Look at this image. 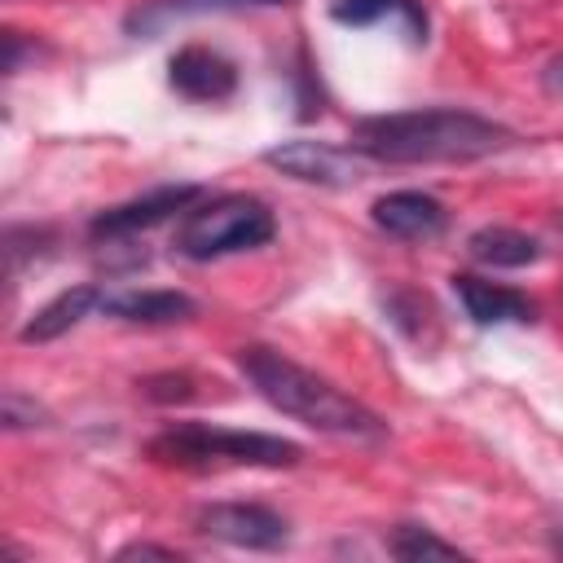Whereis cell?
Segmentation results:
<instances>
[{"label":"cell","instance_id":"cell-1","mask_svg":"<svg viewBox=\"0 0 563 563\" xmlns=\"http://www.w3.org/2000/svg\"><path fill=\"white\" fill-rule=\"evenodd\" d=\"M519 136L475 110L427 106L396 114H365L352 123V145L369 163H475L510 150Z\"/></svg>","mask_w":563,"mask_h":563},{"label":"cell","instance_id":"cell-2","mask_svg":"<svg viewBox=\"0 0 563 563\" xmlns=\"http://www.w3.org/2000/svg\"><path fill=\"white\" fill-rule=\"evenodd\" d=\"M238 369L242 378L286 418H299L303 427L334 435V440H356V444H383L387 440V422L361 405L356 396L339 391L330 378L303 369L299 361L273 352V347H238Z\"/></svg>","mask_w":563,"mask_h":563},{"label":"cell","instance_id":"cell-3","mask_svg":"<svg viewBox=\"0 0 563 563\" xmlns=\"http://www.w3.org/2000/svg\"><path fill=\"white\" fill-rule=\"evenodd\" d=\"M145 457L158 466L176 471H220V466H299L303 449L295 440L268 435V431H233V427H211V422H176L145 440Z\"/></svg>","mask_w":563,"mask_h":563},{"label":"cell","instance_id":"cell-4","mask_svg":"<svg viewBox=\"0 0 563 563\" xmlns=\"http://www.w3.org/2000/svg\"><path fill=\"white\" fill-rule=\"evenodd\" d=\"M273 233H277V220H273L264 198H255V194H220V198L194 202L180 216L172 251L180 260L207 264V260H224V255H238V251H255V246L273 242Z\"/></svg>","mask_w":563,"mask_h":563},{"label":"cell","instance_id":"cell-5","mask_svg":"<svg viewBox=\"0 0 563 563\" xmlns=\"http://www.w3.org/2000/svg\"><path fill=\"white\" fill-rule=\"evenodd\" d=\"M264 163L277 167L282 176H290V180L325 185V189L356 185V180H365V167H369V158L356 145L339 150L330 141H282V145L264 150Z\"/></svg>","mask_w":563,"mask_h":563},{"label":"cell","instance_id":"cell-6","mask_svg":"<svg viewBox=\"0 0 563 563\" xmlns=\"http://www.w3.org/2000/svg\"><path fill=\"white\" fill-rule=\"evenodd\" d=\"M194 528L238 550H282L290 541V523L260 501H211L194 515Z\"/></svg>","mask_w":563,"mask_h":563},{"label":"cell","instance_id":"cell-7","mask_svg":"<svg viewBox=\"0 0 563 563\" xmlns=\"http://www.w3.org/2000/svg\"><path fill=\"white\" fill-rule=\"evenodd\" d=\"M198 198H202L198 185H158V189H150V194H136V198H128V202H119V207L97 211L92 224H88V233H92L97 242H101V238H106V242H123V238H136V233L163 224V220L176 216V211H189Z\"/></svg>","mask_w":563,"mask_h":563},{"label":"cell","instance_id":"cell-8","mask_svg":"<svg viewBox=\"0 0 563 563\" xmlns=\"http://www.w3.org/2000/svg\"><path fill=\"white\" fill-rule=\"evenodd\" d=\"M167 84L185 101H224L238 92V66L207 44H185L167 62Z\"/></svg>","mask_w":563,"mask_h":563},{"label":"cell","instance_id":"cell-9","mask_svg":"<svg viewBox=\"0 0 563 563\" xmlns=\"http://www.w3.org/2000/svg\"><path fill=\"white\" fill-rule=\"evenodd\" d=\"M369 220H374L383 233L400 238V242H431V238L444 233L449 211H444L440 198H431V194H422V189H391V194L374 198Z\"/></svg>","mask_w":563,"mask_h":563},{"label":"cell","instance_id":"cell-10","mask_svg":"<svg viewBox=\"0 0 563 563\" xmlns=\"http://www.w3.org/2000/svg\"><path fill=\"white\" fill-rule=\"evenodd\" d=\"M449 282H453V295L462 299V308H466V317L475 325H523V321H537V303L523 290L484 282L475 273H453Z\"/></svg>","mask_w":563,"mask_h":563},{"label":"cell","instance_id":"cell-11","mask_svg":"<svg viewBox=\"0 0 563 563\" xmlns=\"http://www.w3.org/2000/svg\"><path fill=\"white\" fill-rule=\"evenodd\" d=\"M101 312L128 325H176V321H189L198 303L185 290H114V295L106 290Z\"/></svg>","mask_w":563,"mask_h":563},{"label":"cell","instance_id":"cell-12","mask_svg":"<svg viewBox=\"0 0 563 563\" xmlns=\"http://www.w3.org/2000/svg\"><path fill=\"white\" fill-rule=\"evenodd\" d=\"M101 286H70V290H62L57 299H48L26 325H22V343H53V339H62L66 330H75L92 308H101Z\"/></svg>","mask_w":563,"mask_h":563},{"label":"cell","instance_id":"cell-13","mask_svg":"<svg viewBox=\"0 0 563 563\" xmlns=\"http://www.w3.org/2000/svg\"><path fill=\"white\" fill-rule=\"evenodd\" d=\"M251 4H290V0H145V4H136L128 18H123V26H128V35H145V40H154L163 26H172V22H180V18H198V13H224V9H251Z\"/></svg>","mask_w":563,"mask_h":563},{"label":"cell","instance_id":"cell-14","mask_svg":"<svg viewBox=\"0 0 563 563\" xmlns=\"http://www.w3.org/2000/svg\"><path fill=\"white\" fill-rule=\"evenodd\" d=\"M466 255L488 268H528L541 260V242L510 224H484L466 238Z\"/></svg>","mask_w":563,"mask_h":563},{"label":"cell","instance_id":"cell-15","mask_svg":"<svg viewBox=\"0 0 563 563\" xmlns=\"http://www.w3.org/2000/svg\"><path fill=\"white\" fill-rule=\"evenodd\" d=\"M330 18L339 26H374L383 18H400L413 44H427V9L422 0H330Z\"/></svg>","mask_w":563,"mask_h":563},{"label":"cell","instance_id":"cell-16","mask_svg":"<svg viewBox=\"0 0 563 563\" xmlns=\"http://www.w3.org/2000/svg\"><path fill=\"white\" fill-rule=\"evenodd\" d=\"M387 550L396 559H466V550H457L453 541L435 537L422 523H396L391 537H387Z\"/></svg>","mask_w":563,"mask_h":563},{"label":"cell","instance_id":"cell-17","mask_svg":"<svg viewBox=\"0 0 563 563\" xmlns=\"http://www.w3.org/2000/svg\"><path fill=\"white\" fill-rule=\"evenodd\" d=\"M0 422H4V431L48 427V409H44V405H35L31 396H22L18 387H9V391H4V400H0Z\"/></svg>","mask_w":563,"mask_h":563},{"label":"cell","instance_id":"cell-18","mask_svg":"<svg viewBox=\"0 0 563 563\" xmlns=\"http://www.w3.org/2000/svg\"><path fill=\"white\" fill-rule=\"evenodd\" d=\"M136 387H141V396L154 400V405H180V400L194 396V378H189V374H150V378H141Z\"/></svg>","mask_w":563,"mask_h":563},{"label":"cell","instance_id":"cell-19","mask_svg":"<svg viewBox=\"0 0 563 563\" xmlns=\"http://www.w3.org/2000/svg\"><path fill=\"white\" fill-rule=\"evenodd\" d=\"M119 559H176V550L167 545H150V541H136V545H123Z\"/></svg>","mask_w":563,"mask_h":563},{"label":"cell","instance_id":"cell-20","mask_svg":"<svg viewBox=\"0 0 563 563\" xmlns=\"http://www.w3.org/2000/svg\"><path fill=\"white\" fill-rule=\"evenodd\" d=\"M541 88H545L550 97H563V53L545 62V70H541Z\"/></svg>","mask_w":563,"mask_h":563},{"label":"cell","instance_id":"cell-21","mask_svg":"<svg viewBox=\"0 0 563 563\" xmlns=\"http://www.w3.org/2000/svg\"><path fill=\"white\" fill-rule=\"evenodd\" d=\"M554 550H559V554H563V523H559V528H554Z\"/></svg>","mask_w":563,"mask_h":563}]
</instances>
